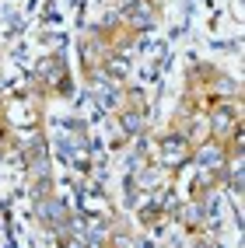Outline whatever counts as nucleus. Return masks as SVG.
<instances>
[{
    "mask_svg": "<svg viewBox=\"0 0 245 248\" xmlns=\"http://www.w3.org/2000/svg\"><path fill=\"white\" fill-rule=\"evenodd\" d=\"M123 126H126V133H140L144 112H137V108H123Z\"/></svg>",
    "mask_w": 245,
    "mask_h": 248,
    "instance_id": "obj_1",
    "label": "nucleus"
}]
</instances>
